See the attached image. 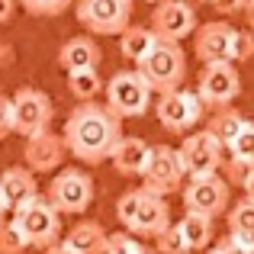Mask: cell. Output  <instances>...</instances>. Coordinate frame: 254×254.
I'll return each mask as SVG.
<instances>
[{
    "mask_svg": "<svg viewBox=\"0 0 254 254\" xmlns=\"http://www.w3.org/2000/svg\"><path fill=\"white\" fill-rule=\"evenodd\" d=\"M187 3H209V0H187Z\"/></svg>",
    "mask_w": 254,
    "mask_h": 254,
    "instance_id": "42",
    "label": "cell"
},
{
    "mask_svg": "<svg viewBox=\"0 0 254 254\" xmlns=\"http://www.w3.org/2000/svg\"><path fill=\"white\" fill-rule=\"evenodd\" d=\"M155 42H158V36L151 32V26H126V29L119 32V52H123V58H129L132 64L142 62V58L155 49Z\"/></svg>",
    "mask_w": 254,
    "mask_h": 254,
    "instance_id": "21",
    "label": "cell"
},
{
    "mask_svg": "<svg viewBox=\"0 0 254 254\" xmlns=\"http://www.w3.org/2000/svg\"><path fill=\"white\" fill-rule=\"evenodd\" d=\"M177 155H180V164H184V174L190 180L216 177L219 168H222V145L206 129L190 132V135L184 138V145L177 148Z\"/></svg>",
    "mask_w": 254,
    "mask_h": 254,
    "instance_id": "9",
    "label": "cell"
},
{
    "mask_svg": "<svg viewBox=\"0 0 254 254\" xmlns=\"http://www.w3.org/2000/svg\"><path fill=\"white\" fill-rule=\"evenodd\" d=\"M145 3H158V0H145Z\"/></svg>",
    "mask_w": 254,
    "mask_h": 254,
    "instance_id": "43",
    "label": "cell"
},
{
    "mask_svg": "<svg viewBox=\"0 0 254 254\" xmlns=\"http://www.w3.org/2000/svg\"><path fill=\"white\" fill-rule=\"evenodd\" d=\"M184 206L187 212H199V216H222L229 209V180L216 177H203V180H190L184 187Z\"/></svg>",
    "mask_w": 254,
    "mask_h": 254,
    "instance_id": "13",
    "label": "cell"
},
{
    "mask_svg": "<svg viewBox=\"0 0 254 254\" xmlns=\"http://www.w3.org/2000/svg\"><path fill=\"white\" fill-rule=\"evenodd\" d=\"M151 87L138 71H116L106 81V106L116 113L119 119H135L145 116L151 106Z\"/></svg>",
    "mask_w": 254,
    "mask_h": 254,
    "instance_id": "5",
    "label": "cell"
},
{
    "mask_svg": "<svg viewBox=\"0 0 254 254\" xmlns=\"http://www.w3.org/2000/svg\"><path fill=\"white\" fill-rule=\"evenodd\" d=\"M242 190H245V199H251L254 203V168H251V174L242 180Z\"/></svg>",
    "mask_w": 254,
    "mask_h": 254,
    "instance_id": "37",
    "label": "cell"
},
{
    "mask_svg": "<svg viewBox=\"0 0 254 254\" xmlns=\"http://www.w3.org/2000/svg\"><path fill=\"white\" fill-rule=\"evenodd\" d=\"M64 155H68V148H64V138L55 135L52 129L39 132V135L26 138L23 145V158H26V168L32 174H49L55 168H62Z\"/></svg>",
    "mask_w": 254,
    "mask_h": 254,
    "instance_id": "15",
    "label": "cell"
},
{
    "mask_svg": "<svg viewBox=\"0 0 254 254\" xmlns=\"http://www.w3.org/2000/svg\"><path fill=\"white\" fill-rule=\"evenodd\" d=\"M142 187L138 190H126L123 196H119V203H116V219H119V225H123L126 232L132 229V222H135V212H138V206H142Z\"/></svg>",
    "mask_w": 254,
    "mask_h": 254,
    "instance_id": "26",
    "label": "cell"
},
{
    "mask_svg": "<svg viewBox=\"0 0 254 254\" xmlns=\"http://www.w3.org/2000/svg\"><path fill=\"white\" fill-rule=\"evenodd\" d=\"M209 254H248V251H242V248H235V245L225 238V242H219V245H212Z\"/></svg>",
    "mask_w": 254,
    "mask_h": 254,
    "instance_id": "35",
    "label": "cell"
},
{
    "mask_svg": "<svg viewBox=\"0 0 254 254\" xmlns=\"http://www.w3.org/2000/svg\"><path fill=\"white\" fill-rule=\"evenodd\" d=\"M16 13V0H0V23H10Z\"/></svg>",
    "mask_w": 254,
    "mask_h": 254,
    "instance_id": "36",
    "label": "cell"
},
{
    "mask_svg": "<svg viewBox=\"0 0 254 254\" xmlns=\"http://www.w3.org/2000/svg\"><path fill=\"white\" fill-rule=\"evenodd\" d=\"M180 238H184L187 251H203L212 245V219L199 216V212H184V219L177 222Z\"/></svg>",
    "mask_w": 254,
    "mask_h": 254,
    "instance_id": "22",
    "label": "cell"
},
{
    "mask_svg": "<svg viewBox=\"0 0 254 254\" xmlns=\"http://www.w3.org/2000/svg\"><path fill=\"white\" fill-rule=\"evenodd\" d=\"M155 113H158V123H161L168 132H174V135H184V132H190L193 126L203 119L206 106H203V100H199L193 90L177 87V90L161 93V97H158Z\"/></svg>",
    "mask_w": 254,
    "mask_h": 254,
    "instance_id": "11",
    "label": "cell"
},
{
    "mask_svg": "<svg viewBox=\"0 0 254 254\" xmlns=\"http://www.w3.org/2000/svg\"><path fill=\"white\" fill-rule=\"evenodd\" d=\"M0 193H3V199H6V206H10V209L29 203L32 196H39L36 174H32L29 168H19V164L6 168L3 174H0Z\"/></svg>",
    "mask_w": 254,
    "mask_h": 254,
    "instance_id": "19",
    "label": "cell"
},
{
    "mask_svg": "<svg viewBox=\"0 0 254 254\" xmlns=\"http://www.w3.org/2000/svg\"><path fill=\"white\" fill-rule=\"evenodd\" d=\"M100 58H103V52H100V45L93 42V36H74L68 39V42L58 49V64H62L64 71H87V68H97Z\"/></svg>",
    "mask_w": 254,
    "mask_h": 254,
    "instance_id": "18",
    "label": "cell"
},
{
    "mask_svg": "<svg viewBox=\"0 0 254 254\" xmlns=\"http://www.w3.org/2000/svg\"><path fill=\"white\" fill-rule=\"evenodd\" d=\"M248 123V119L242 116L238 110H232V106H225V110H216V116L209 119V126H206V132H209L212 138H216L222 148H229L232 142H235V135L242 132V126Z\"/></svg>",
    "mask_w": 254,
    "mask_h": 254,
    "instance_id": "23",
    "label": "cell"
},
{
    "mask_svg": "<svg viewBox=\"0 0 254 254\" xmlns=\"http://www.w3.org/2000/svg\"><path fill=\"white\" fill-rule=\"evenodd\" d=\"M106 232L93 219H81L77 225H71V232L64 235V245H71L77 254H106Z\"/></svg>",
    "mask_w": 254,
    "mask_h": 254,
    "instance_id": "20",
    "label": "cell"
},
{
    "mask_svg": "<svg viewBox=\"0 0 254 254\" xmlns=\"http://www.w3.org/2000/svg\"><path fill=\"white\" fill-rule=\"evenodd\" d=\"M45 199L55 206L62 216H81L87 212V206L93 203V180L90 174H84L81 168H64L52 177Z\"/></svg>",
    "mask_w": 254,
    "mask_h": 254,
    "instance_id": "6",
    "label": "cell"
},
{
    "mask_svg": "<svg viewBox=\"0 0 254 254\" xmlns=\"http://www.w3.org/2000/svg\"><path fill=\"white\" fill-rule=\"evenodd\" d=\"M196 10L187 0H158L151 10V32L164 42H184L196 32Z\"/></svg>",
    "mask_w": 254,
    "mask_h": 254,
    "instance_id": "12",
    "label": "cell"
},
{
    "mask_svg": "<svg viewBox=\"0 0 254 254\" xmlns=\"http://www.w3.org/2000/svg\"><path fill=\"white\" fill-rule=\"evenodd\" d=\"M52 116H55V106L52 97L39 87H19L10 97V119H13V132L23 138H32L39 132L49 129Z\"/></svg>",
    "mask_w": 254,
    "mask_h": 254,
    "instance_id": "4",
    "label": "cell"
},
{
    "mask_svg": "<svg viewBox=\"0 0 254 254\" xmlns=\"http://www.w3.org/2000/svg\"><path fill=\"white\" fill-rule=\"evenodd\" d=\"M254 55V36L248 29H235V39H232V64L248 62Z\"/></svg>",
    "mask_w": 254,
    "mask_h": 254,
    "instance_id": "31",
    "label": "cell"
},
{
    "mask_svg": "<svg viewBox=\"0 0 254 254\" xmlns=\"http://www.w3.org/2000/svg\"><path fill=\"white\" fill-rule=\"evenodd\" d=\"M209 6L216 13H222V16H232V13H242L245 10L242 0H209Z\"/></svg>",
    "mask_w": 254,
    "mask_h": 254,
    "instance_id": "34",
    "label": "cell"
},
{
    "mask_svg": "<svg viewBox=\"0 0 254 254\" xmlns=\"http://www.w3.org/2000/svg\"><path fill=\"white\" fill-rule=\"evenodd\" d=\"M26 248H29V242H26V235L19 232V225L13 219L0 225V254H23Z\"/></svg>",
    "mask_w": 254,
    "mask_h": 254,
    "instance_id": "27",
    "label": "cell"
},
{
    "mask_svg": "<svg viewBox=\"0 0 254 254\" xmlns=\"http://www.w3.org/2000/svg\"><path fill=\"white\" fill-rule=\"evenodd\" d=\"M132 254H155V251H151V248H145V245H138V248L132 251Z\"/></svg>",
    "mask_w": 254,
    "mask_h": 254,
    "instance_id": "41",
    "label": "cell"
},
{
    "mask_svg": "<svg viewBox=\"0 0 254 254\" xmlns=\"http://www.w3.org/2000/svg\"><path fill=\"white\" fill-rule=\"evenodd\" d=\"M77 23L93 36H119L132 26V0H77Z\"/></svg>",
    "mask_w": 254,
    "mask_h": 254,
    "instance_id": "7",
    "label": "cell"
},
{
    "mask_svg": "<svg viewBox=\"0 0 254 254\" xmlns=\"http://www.w3.org/2000/svg\"><path fill=\"white\" fill-rule=\"evenodd\" d=\"M245 16H248V26L254 29V0H248V3H245Z\"/></svg>",
    "mask_w": 254,
    "mask_h": 254,
    "instance_id": "39",
    "label": "cell"
},
{
    "mask_svg": "<svg viewBox=\"0 0 254 254\" xmlns=\"http://www.w3.org/2000/svg\"><path fill=\"white\" fill-rule=\"evenodd\" d=\"M232 39H235V26H229L225 19H212V23L196 26L193 52H196V58L203 64L232 62Z\"/></svg>",
    "mask_w": 254,
    "mask_h": 254,
    "instance_id": "14",
    "label": "cell"
},
{
    "mask_svg": "<svg viewBox=\"0 0 254 254\" xmlns=\"http://www.w3.org/2000/svg\"><path fill=\"white\" fill-rule=\"evenodd\" d=\"M155 242H158V251H161V254H190V251H187V245H184V238H180L177 225H168Z\"/></svg>",
    "mask_w": 254,
    "mask_h": 254,
    "instance_id": "30",
    "label": "cell"
},
{
    "mask_svg": "<svg viewBox=\"0 0 254 254\" xmlns=\"http://www.w3.org/2000/svg\"><path fill=\"white\" fill-rule=\"evenodd\" d=\"M10 212V206H6V199H3V193H0V225H3V216Z\"/></svg>",
    "mask_w": 254,
    "mask_h": 254,
    "instance_id": "40",
    "label": "cell"
},
{
    "mask_svg": "<svg viewBox=\"0 0 254 254\" xmlns=\"http://www.w3.org/2000/svg\"><path fill=\"white\" fill-rule=\"evenodd\" d=\"M135 71L145 77V84L155 93H171L184 84L187 77V55L180 49V42H164L158 39L155 49L135 64Z\"/></svg>",
    "mask_w": 254,
    "mask_h": 254,
    "instance_id": "2",
    "label": "cell"
},
{
    "mask_svg": "<svg viewBox=\"0 0 254 254\" xmlns=\"http://www.w3.org/2000/svg\"><path fill=\"white\" fill-rule=\"evenodd\" d=\"M45 254H77L71 245H64V242H58V245H52V248H45Z\"/></svg>",
    "mask_w": 254,
    "mask_h": 254,
    "instance_id": "38",
    "label": "cell"
},
{
    "mask_svg": "<svg viewBox=\"0 0 254 254\" xmlns=\"http://www.w3.org/2000/svg\"><path fill=\"white\" fill-rule=\"evenodd\" d=\"M148 155H151V145L145 142V138L123 135L119 145L113 148L110 161H113V168H116V174H123V177H142L145 164H148Z\"/></svg>",
    "mask_w": 254,
    "mask_h": 254,
    "instance_id": "17",
    "label": "cell"
},
{
    "mask_svg": "<svg viewBox=\"0 0 254 254\" xmlns=\"http://www.w3.org/2000/svg\"><path fill=\"white\" fill-rule=\"evenodd\" d=\"M13 132V119H10V97L0 93V142Z\"/></svg>",
    "mask_w": 254,
    "mask_h": 254,
    "instance_id": "33",
    "label": "cell"
},
{
    "mask_svg": "<svg viewBox=\"0 0 254 254\" xmlns=\"http://www.w3.org/2000/svg\"><path fill=\"white\" fill-rule=\"evenodd\" d=\"M229 232H248V235H254V203L251 199L235 203V209L229 212Z\"/></svg>",
    "mask_w": 254,
    "mask_h": 254,
    "instance_id": "28",
    "label": "cell"
},
{
    "mask_svg": "<svg viewBox=\"0 0 254 254\" xmlns=\"http://www.w3.org/2000/svg\"><path fill=\"white\" fill-rule=\"evenodd\" d=\"M13 222L26 235L32 248H52L62 238V212L49 203L45 196H32L29 203L13 209Z\"/></svg>",
    "mask_w": 254,
    "mask_h": 254,
    "instance_id": "3",
    "label": "cell"
},
{
    "mask_svg": "<svg viewBox=\"0 0 254 254\" xmlns=\"http://www.w3.org/2000/svg\"><path fill=\"white\" fill-rule=\"evenodd\" d=\"M238 93H242V74L232 62L203 64V74H199V84H196V97L203 100V106L225 110V106L235 103Z\"/></svg>",
    "mask_w": 254,
    "mask_h": 254,
    "instance_id": "8",
    "label": "cell"
},
{
    "mask_svg": "<svg viewBox=\"0 0 254 254\" xmlns=\"http://www.w3.org/2000/svg\"><path fill=\"white\" fill-rule=\"evenodd\" d=\"M242 3H248V0H242Z\"/></svg>",
    "mask_w": 254,
    "mask_h": 254,
    "instance_id": "44",
    "label": "cell"
},
{
    "mask_svg": "<svg viewBox=\"0 0 254 254\" xmlns=\"http://www.w3.org/2000/svg\"><path fill=\"white\" fill-rule=\"evenodd\" d=\"M184 164H180V155L177 148L171 145H151V155H148V164L142 171V180H145V190L155 193V196H171L184 187Z\"/></svg>",
    "mask_w": 254,
    "mask_h": 254,
    "instance_id": "10",
    "label": "cell"
},
{
    "mask_svg": "<svg viewBox=\"0 0 254 254\" xmlns=\"http://www.w3.org/2000/svg\"><path fill=\"white\" fill-rule=\"evenodd\" d=\"M68 90H71V97H77V103H90V100L103 90V77L97 74V68L71 71L68 74Z\"/></svg>",
    "mask_w": 254,
    "mask_h": 254,
    "instance_id": "24",
    "label": "cell"
},
{
    "mask_svg": "<svg viewBox=\"0 0 254 254\" xmlns=\"http://www.w3.org/2000/svg\"><path fill=\"white\" fill-rule=\"evenodd\" d=\"M71 3H74V0H19V6H23L29 16H62Z\"/></svg>",
    "mask_w": 254,
    "mask_h": 254,
    "instance_id": "29",
    "label": "cell"
},
{
    "mask_svg": "<svg viewBox=\"0 0 254 254\" xmlns=\"http://www.w3.org/2000/svg\"><path fill=\"white\" fill-rule=\"evenodd\" d=\"M135 248H138V242L129 232H116V235L106 238V254H132Z\"/></svg>",
    "mask_w": 254,
    "mask_h": 254,
    "instance_id": "32",
    "label": "cell"
},
{
    "mask_svg": "<svg viewBox=\"0 0 254 254\" xmlns=\"http://www.w3.org/2000/svg\"><path fill=\"white\" fill-rule=\"evenodd\" d=\"M62 138L68 155H74L81 164H103L110 161L113 148L123 138V119L106 103H97V100L77 103L68 113Z\"/></svg>",
    "mask_w": 254,
    "mask_h": 254,
    "instance_id": "1",
    "label": "cell"
},
{
    "mask_svg": "<svg viewBox=\"0 0 254 254\" xmlns=\"http://www.w3.org/2000/svg\"><path fill=\"white\" fill-rule=\"evenodd\" d=\"M229 155H232V161H242V164H248V168H254V123L251 119L242 126L235 142L229 145Z\"/></svg>",
    "mask_w": 254,
    "mask_h": 254,
    "instance_id": "25",
    "label": "cell"
},
{
    "mask_svg": "<svg viewBox=\"0 0 254 254\" xmlns=\"http://www.w3.org/2000/svg\"><path fill=\"white\" fill-rule=\"evenodd\" d=\"M168 225H171V209H168V203H164V196H155V193L145 190L142 193V206H138V212H135V222H132L129 235L158 238Z\"/></svg>",
    "mask_w": 254,
    "mask_h": 254,
    "instance_id": "16",
    "label": "cell"
}]
</instances>
